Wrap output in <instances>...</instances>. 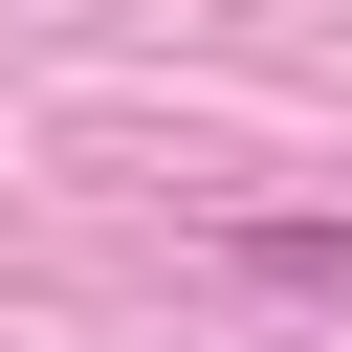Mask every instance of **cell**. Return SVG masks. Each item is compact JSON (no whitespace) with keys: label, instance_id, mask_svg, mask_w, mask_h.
<instances>
[{"label":"cell","instance_id":"6da1fadb","mask_svg":"<svg viewBox=\"0 0 352 352\" xmlns=\"http://www.w3.org/2000/svg\"><path fill=\"white\" fill-rule=\"evenodd\" d=\"M220 264H242V286H286V308H352V220H242Z\"/></svg>","mask_w":352,"mask_h":352}]
</instances>
